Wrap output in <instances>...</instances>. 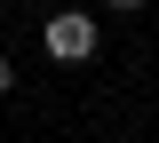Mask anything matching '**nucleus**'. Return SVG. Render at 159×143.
Masks as SVG:
<instances>
[{"instance_id": "3", "label": "nucleus", "mask_w": 159, "mask_h": 143, "mask_svg": "<svg viewBox=\"0 0 159 143\" xmlns=\"http://www.w3.org/2000/svg\"><path fill=\"white\" fill-rule=\"evenodd\" d=\"M111 8H143V0H111Z\"/></svg>"}, {"instance_id": "2", "label": "nucleus", "mask_w": 159, "mask_h": 143, "mask_svg": "<svg viewBox=\"0 0 159 143\" xmlns=\"http://www.w3.org/2000/svg\"><path fill=\"white\" fill-rule=\"evenodd\" d=\"M8 87H16V64H8V56H0V96H8Z\"/></svg>"}, {"instance_id": "1", "label": "nucleus", "mask_w": 159, "mask_h": 143, "mask_svg": "<svg viewBox=\"0 0 159 143\" xmlns=\"http://www.w3.org/2000/svg\"><path fill=\"white\" fill-rule=\"evenodd\" d=\"M48 56H56V64H88V56H96V24L72 16V8L48 16Z\"/></svg>"}]
</instances>
